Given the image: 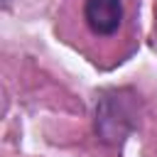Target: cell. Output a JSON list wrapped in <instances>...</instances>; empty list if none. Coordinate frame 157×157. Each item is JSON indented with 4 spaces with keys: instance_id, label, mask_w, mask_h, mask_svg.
<instances>
[{
    "instance_id": "6da1fadb",
    "label": "cell",
    "mask_w": 157,
    "mask_h": 157,
    "mask_svg": "<svg viewBox=\"0 0 157 157\" xmlns=\"http://www.w3.org/2000/svg\"><path fill=\"white\" fill-rule=\"evenodd\" d=\"M137 108L140 101L130 88H108L96 101L93 130L96 137L105 145H123L125 137L137 128Z\"/></svg>"
},
{
    "instance_id": "7a4b0ae2",
    "label": "cell",
    "mask_w": 157,
    "mask_h": 157,
    "mask_svg": "<svg viewBox=\"0 0 157 157\" xmlns=\"http://www.w3.org/2000/svg\"><path fill=\"white\" fill-rule=\"evenodd\" d=\"M83 22L96 37H113L123 25V0H86Z\"/></svg>"
}]
</instances>
